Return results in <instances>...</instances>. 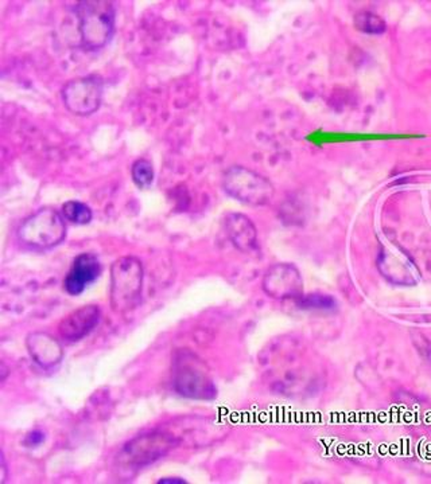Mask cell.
<instances>
[{
	"mask_svg": "<svg viewBox=\"0 0 431 484\" xmlns=\"http://www.w3.org/2000/svg\"><path fill=\"white\" fill-rule=\"evenodd\" d=\"M223 187L229 196L251 206L270 204L275 193L269 179L242 166H235L226 171Z\"/></svg>",
	"mask_w": 431,
	"mask_h": 484,
	"instance_id": "277c9868",
	"label": "cell"
},
{
	"mask_svg": "<svg viewBox=\"0 0 431 484\" xmlns=\"http://www.w3.org/2000/svg\"><path fill=\"white\" fill-rule=\"evenodd\" d=\"M159 484H185L187 480L181 479V478H163L158 480Z\"/></svg>",
	"mask_w": 431,
	"mask_h": 484,
	"instance_id": "d6986e66",
	"label": "cell"
},
{
	"mask_svg": "<svg viewBox=\"0 0 431 484\" xmlns=\"http://www.w3.org/2000/svg\"><path fill=\"white\" fill-rule=\"evenodd\" d=\"M2 381L5 380V377H7V367H5V364H2Z\"/></svg>",
	"mask_w": 431,
	"mask_h": 484,
	"instance_id": "ffe728a7",
	"label": "cell"
},
{
	"mask_svg": "<svg viewBox=\"0 0 431 484\" xmlns=\"http://www.w3.org/2000/svg\"><path fill=\"white\" fill-rule=\"evenodd\" d=\"M355 26L359 32L366 34H383L386 32V22L377 14L363 11L355 16Z\"/></svg>",
	"mask_w": 431,
	"mask_h": 484,
	"instance_id": "9a60e30c",
	"label": "cell"
},
{
	"mask_svg": "<svg viewBox=\"0 0 431 484\" xmlns=\"http://www.w3.org/2000/svg\"><path fill=\"white\" fill-rule=\"evenodd\" d=\"M66 237V225L57 210L45 207L24 221L18 229L22 245L33 251H48L60 245Z\"/></svg>",
	"mask_w": 431,
	"mask_h": 484,
	"instance_id": "3957f363",
	"label": "cell"
},
{
	"mask_svg": "<svg viewBox=\"0 0 431 484\" xmlns=\"http://www.w3.org/2000/svg\"><path fill=\"white\" fill-rule=\"evenodd\" d=\"M378 270L387 279L397 284H414L418 279V270L413 261L399 249H384L378 257Z\"/></svg>",
	"mask_w": 431,
	"mask_h": 484,
	"instance_id": "8fae6325",
	"label": "cell"
},
{
	"mask_svg": "<svg viewBox=\"0 0 431 484\" xmlns=\"http://www.w3.org/2000/svg\"><path fill=\"white\" fill-rule=\"evenodd\" d=\"M62 214L65 220L76 225H87L93 218L91 207L80 201L66 202L62 206Z\"/></svg>",
	"mask_w": 431,
	"mask_h": 484,
	"instance_id": "5bb4252c",
	"label": "cell"
},
{
	"mask_svg": "<svg viewBox=\"0 0 431 484\" xmlns=\"http://www.w3.org/2000/svg\"><path fill=\"white\" fill-rule=\"evenodd\" d=\"M131 176L139 189H148L154 182L153 163L148 159L135 160L131 167Z\"/></svg>",
	"mask_w": 431,
	"mask_h": 484,
	"instance_id": "2e32d148",
	"label": "cell"
},
{
	"mask_svg": "<svg viewBox=\"0 0 431 484\" xmlns=\"http://www.w3.org/2000/svg\"><path fill=\"white\" fill-rule=\"evenodd\" d=\"M26 347L35 364L43 369L57 366L63 358L61 343L48 333H33L27 337Z\"/></svg>",
	"mask_w": 431,
	"mask_h": 484,
	"instance_id": "7c38bea8",
	"label": "cell"
},
{
	"mask_svg": "<svg viewBox=\"0 0 431 484\" xmlns=\"http://www.w3.org/2000/svg\"><path fill=\"white\" fill-rule=\"evenodd\" d=\"M298 306L305 309H333L336 301L333 298L326 295L301 296L298 299Z\"/></svg>",
	"mask_w": 431,
	"mask_h": 484,
	"instance_id": "e0dca14e",
	"label": "cell"
},
{
	"mask_svg": "<svg viewBox=\"0 0 431 484\" xmlns=\"http://www.w3.org/2000/svg\"><path fill=\"white\" fill-rule=\"evenodd\" d=\"M82 48H104L115 33V5L106 0L80 2L76 7Z\"/></svg>",
	"mask_w": 431,
	"mask_h": 484,
	"instance_id": "7a4b0ae2",
	"label": "cell"
},
{
	"mask_svg": "<svg viewBox=\"0 0 431 484\" xmlns=\"http://www.w3.org/2000/svg\"><path fill=\"white\" fill-rule=\"evenodd\" d=\"M173 385L178 394L193 400H212L216 387L200 359L182 354L174 367Z\"/></svg>",
	"mask_w": 431,
	"mask_h": 484,
	"instance_id": "8992f818",
	"label": "cell"
},
{
	"mask_svg": "<svg viewBox=\"0 0 431 484\" xmlns=\"http://www.w3.org/2000/svg\"><path fill=\"white\" fill-rule=\"evenodd\" d=\"M176 437L165 432H151L137 436L124 445L119 461L129 470H140L150 466L168 455L178 445Z\"/></svg>",
	"mask_w": 431,
	"mask_h": 484,
	"instance_id": "5b68a950",
	"label": "cell"
},
{
	"mask_svg": "<svg viewBox=\"0 0 431 484\" xmlns=\"http://www.w3.org/2000/svg\"><path fill=\"white\" fill-rule=\"evenodd\" d=\"M226 236L239 251L248 253L258 245V232L253 221L244 214L231 213L224 220Z\"/></svg>",
	"mask_w": 431,
	"mask_h": 484,
	"instance_id": "4fadbf2b",
	"label": "cell"
},
{
	"mask_svg": "<svg viewBox=\"0 0 431 484\" xmlns=\"http://www.w3.org/2000/svg\"><path fill=\"white\" fill-rule=\"evenodd\" d=\"M46 436L43 431H33L32 433H29V436L24 440V445L29 448L40 447L43 441H45Z\"/></svg>",
	"mask_w": 431,
	"mask_h": 484,
	"instance_id": "ac0fdd59",
	"label": "cell"
},
{
	"mask_svg": "<svg viewBox=\"0 0 431 484\" xmlns=\"http://www.w3.org/2000/svg\"><path fill=\"white\" fill-rule=\"evenodd\" d=\"M101 320L99 306H84L61 320L58 333L66 342H79L90 336Z\"/></svg>",
	"mask_w": 431,
	"mask_h": 484,
	"instance_id": "9c48e42d",
	"label": "cell"
},
{
	"mask_svg": "<svg viewBox=\"0 0 431 484\" xmlns=\"http://www.w3.org/2000/svg\"><path fill=\"white\" fill-rule=\"evenodd\" d=\"M142 262L137 257L124 256L110 265V307L118 314L137 308L143 292Z\"/></svg>",
	"mask_w": 431,
	"mask_h": 484,
	"instance_id": "6da1fadb",
	"label": "cell"
},
{
	"mask_svg": "<svg viewBox=\"0 0 431 484\" xmlns=\"http://www.w3.org/2000/svg\"><path fill=\"white\" fill-rule=\"evenodd\" d=\"M101 268L98 256L92 253H82L76 260L63 280V289L71 296H79L84 292L91 284L101 278Z\"/></svg>",
	"mask_w": 431,
	"mask_h": 484,
	"instance_id": "30bf717a",
	"label": "cell"
},
{
	"mask_svg": "<svg viewBox=\"0 0 431 484\" xmlns=\"http://www.w3.org/2000/svg\"><path fill=\"white\" fill-rule=\"evenodd\" d=\"M263 289L273 299H300L303 292V280L300 270L292 264H275L267 270Z\"/></svg>",
	"mask_w": 431,
	"mask_h": 484,
	"instance_id": "ba28073f",
	"label": "cell"
},
{
	"mask_svg": "<svg viewBox=\"0 0 431 484\" xmlns=\"http://www.w3.org/2000/svg\"><path fill=\"white\" fill-rule=\"evenodd\" d=\"M104 82L101 76L79 77L72 80L62 90L66 109L76 116L87 118L98 112L103 100Z\"/></svg>",
	"mask_w": 431,
	"mask_h": 484,
	"instance_id": "52a82bcc",
	"label": "cell"
}]
</instances>
